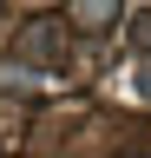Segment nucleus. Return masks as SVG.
<instances>
[{
    "mask_svg": "<svg viewBox=\"0 0 151 158\" xmlns=\"http://www.w3.org/2000/svg\"><path fill=\"white\" fill-rule=\"evenodd\" d=\"M26 53L33 59H59V33H26Z\"/></svg>",
    "mask_w": 151,
    "mask_h": 158,
    "instance_id": "nucleus-1",
    "label": "nucleus"
},
{
    "mask_svg": "<svg viewBox=\"0 0 151 158\" xmlns=\"http://www.w3.org/2000/svg\"><path fill=\"white\" fill-rule=\"evenodd\" d=\"M138 92H145V99H151V73H138Z\"/></svg>",
    "mask_w": 151,
    "mask_h": 158,
    "instance_id": "nucleus-3",
    "label": "nucleus"
},
{
    "mask_svg": "<svg viewBox=\"0 0 151 158\" xmlns=\"http://www.w3.org/2000/svg\"><path fill=\"white\" fill-rule=\"evenodd\" d=\"M112 13H118V0H79V20H85V27H92V20H99V27H105Z\"/></svg>",
    "mask_w": 151,
    "mask_h": 158,
    "instance_id": "nucleus-2",
    "label": "nucleus"
}]
</instances>
